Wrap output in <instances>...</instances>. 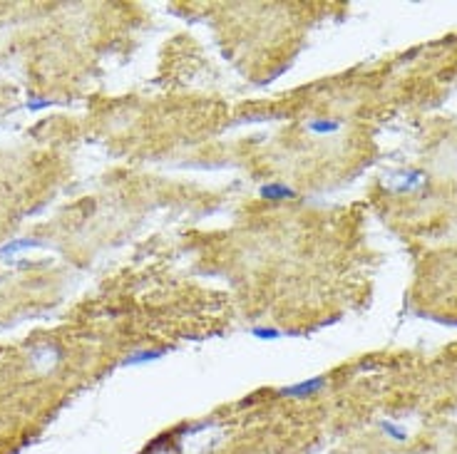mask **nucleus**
Returning a JSON list of instances; mask_svg holds the SVG:
<instances>
[{
  "mask_svg": "<svg viewBox=\"0 0 457 454\" xmlns=\"http://www.w3.org/2000/svg\"><path fill=\"white\" fill-rule=\"evenodd\" d=\"M383 427H385V432H390V435L393 437H398V439H402V432H400V430H395V427H393V424H383Z\"/></svg>",
  "mask_w": 457,
  "mask_h": 454,
  "instance_id": "nucleus-7",
  "label": "nucleus"
},
{
  "mask_svg": "<svg viewBox=\"0 0 457 454\" xmlns=\"http://www.w3.org/2000/svg\"><path fill=\"white\" fill-rule=\"evenodd\" d=\"M323 385H325L323 378H313V380H306V382H298V385H291V387H284L281 395L284 397H306V395L318 392Z\"/></svg>",
  "mask_w": 457,
  "mask_h": 454,
  "instance_id": "nucleus-1",
  "label": "nucleus"
},
{
  "mask_svg": "<svg viewBox=\"0 0 457 454\" xmlns=\"http://www.w3.org/2000/svg\"><path fill=\"white\" fill-rule=\"evenodd\" d=\"M251 333H253L256 338H264V340H276V338H281V333L273 330V328H253Z\"/></svg>",
  "mask_w": 457,
  "mask_h": 454,
  "instance_id": "nucleus-5",
  "label": "nucleus"
},
{
  "mask_svg": "<svg viewBox=\"0 0 457 454\" xmlns=\"http://www.w3.org/2000/svg\"><path fill=\"white\" fill-rule=\"evenodd\" d=\"M261 196L264 199H293L296 196V191L293 189H288V186H284V184H268V186H264L261 189Z\"/></svg>",
  "mask_w": 457,
  "mask_h": 454,
  "instance_id": "nucleus-2",
  "label": "nucleus"
},
{
  "mask_svg": "<svg viewBox=\"0 0 457 454\" xmlns=\"http://www.w3.org/2000/svg\"><path fill=\"white\" fill-rule=\"evenodd\" d=\"M35 246H40V241H35V238H20V241H13V244H8L5 248H0V256H10V253H18V251L35 248Z\"/></svg>",
  "mask_w": 457,
  "mask_h": 454,
  "instance_id": "nucleus-3",
  "label": "nucleus"
},
{
  "mask_svg": "<svg viewBox=\"0 0 457 454\" xmlns=\"http://www.w3.org/2000/svg\"><path fill=\"white\" fill-rule=\"evenodd\" d=\"M313 132H336L338 129V122H311L308 124Z\"/></svg>",
  "mask_w": 457,
  "mask_h": 454,
  "instance_id": "nucleus-6",
  "label": "nucleus"
},
{
  "mask_svg": "<svg viewBox=\"0 0 457 454\" xmlns=\"http://www.w3.org/2000/svg\"><path fill=\"white\" fill-rule=\"evenodd\" d=\"M164 355L162 350H139L127 358V365H139V362H152V360H159Z\"/></svg>",
  "mask_w": 457,
  "mask_h": 454,
  "instance_id": "nucleus-4",
  "label": "nucleus"
}]
</instances>
